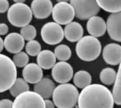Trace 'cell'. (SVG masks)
<instances>
[{
	"instance_id": "cell-11",
	"label": "cell",
	"mask_w": 121,
	"mask_h": 108,
	"mask_svg": "<svg viewBox=\"0 0 121 108\" xmlns=\"http://www.w3.org/2000/svg\"><path fill=\"white\" fill-rule=\"evenodd\" d=\"M109 37L116 42H121V12L111 13L106 22Z\"/></svg>"
},
{
	"instance_id": "cell-4",
	"label": "cell",
	"mask_w": 121,
	"mask_h": 108,
	"mask_svg": "<svg viewBox=\"0 0 121 108\" xmlns=\"http://www.w3.org/2000/svg\"><path fill=\"white\" fill-rule=\"evenodd\" d=\"M17 78V70L12 59L0 53V93L11 87Z\"/></svg>"
},
{
	"instance_id": "cell-23",
	"label": "cell",
	"mask_w": 121,
	"mask_h": 108,
	"mask_svg": "<svg viewBox=\"0 0 121 108\" xmlns=\"http://www.w3.org/2000/svg\"><path fill=\"white\" fill-rule=\"evenodd\" d=\"M117 72L111 67H107L101 70L99 78L102 83L106 86H111L114 83L116 79Z\"/></svg>"
},
{
	"instance_id": "cell-35",
	"label": "cell",
	"mask_w": 121,
	"mask_h": 108,
	"mask_svg": "<svg viewBox=\"0 0 121 108\" xmlns=\"http://www.w3.org/2000/svg\"><path fill=\"white\" fill-rule=\"evenodd\" d=\"M57 1V3L59 2H68L69 0H56Z\"/></svg>"
},
{
	"instance_id": "cell-17",
	"label": "cell",
	"mask_w": 121,
	"mask_h": 108,
	"mask_svg": "<svg viewBox=\"0 0 121 108\" xmlns=\"http://www.w3.org/2000/svg\"><path fill=\"white\" fill-rule=\"evenodd\" d=\"M64 31V37L71 42H78L84 35V29L82 25L76 21H72L65 25Z\"/></svg>"
},
{
	"instance_id": "cell-3",
	"label": "cell",
	"mask_w": 121,
	"mask_h": 108,
	"mask_svg": "<svg viewBox=\"0 0 121 108\" xmlns=\"http://www.w3.org/2000/svg\"><path fill=\"white\" fill-rule=\"evenodd\" d=\"M76 53L84 62H93L100 55L102 47L99 40L91 35L83 36L76 44Z\"/></svg>"
},
{
	"instance_id": "cell-31",
	"label": "cell",
	"mask_w": 121,
	"mask_h": 108,
	"mask_svg": "<svg viewBox=\"0 0 121 108\" xmlns=\"http://www.w3.org/2000/svg\"><path fill=\"white\" fill-rule=\"evenodd\" d=\"M9 32V27L6 23H0V35H6Z\"/></svg>"
},
{
	"instance_id": "cell-24",
	"label": "cell",
	"mask_w": 121,
	"mask_h": 108,
	"mask_svg": "<svg viewBox=\"0 0 121 108\" xmlns=\"http://www.w3.org/2000/svg\"><path fill=\"white\" fill-rule=\"evenodd\" d=\"M54 54L60 62H66L71 58L72 50L67 45H59L55 48Z\"/></svg>"
},
{
	"instance_id": "cell-32",
	"label": "cell",
	"mask_w": 121,
	"mask_h": 108,
	"mask_svg": "<svg viewBox=\"0 0 121 108\" xmlns=\"http://www.w3.org/2000/svg\"><path fill=\"white\" fill-rule=\"evenodd\" d=\"M45 108H55V105L52 100L49 99L45 100Z\"/></svg>"
},
{
	"instance_id": "cell-16",
	"label": "cell",
	"mask_w": 121,
	"mask_h": 108,
	"mask_svg": "<svg viewBox=\"0 0 121 108\" xmlns=\"http://www.w3.org/2000/svg\"><path fill=\"white\" fill-rule=\"evenodd\" d=\"M23 80L30 84L39 82L43 76V69L35 63H30L25 66L22 71Z\"/></svg>"
},
{
	"instance_id": "cell-1",
	"label": "cell",
	"mask_w": 121,
	"mask_h": 108,
	"mask_svg": "<svg viewBox=\"0 0 121 108\" xmlns=\"http://www.w3.org/2000/svg\"><path fill=\"white\" fill-rule=\"evenodd\" d=\"M111 91L104 85L90 84L82 90L77 100L78 108H113Z\"/></svg>"
},
{
	"instance_id": "cell-13",
	"label": "cell",
	"mask_w": 121,
	"mask_h": 108,
	"mask_svg": "<svg viewBox=\"0 0 121 108\" xmlns=\"http://www.w3.org/2000/svg\"><path fill=\"white\" fill-rule=\"evenodd\" d=\"M103 59L105 62L111 66H117L121 64V46L118 43L107 44L102 51Z\"/></svg>"
},
{
	"instance_id": "cell-2",
	"label": "cell",
	"mask_w": 121,
	"mask_h": 108,
	"mask_svg": "<svg viewBox=\"0 0 121 108\" xmlns=\"http://www.w3.org/2000/svg\"><path fill=\"white\" fill-rule=\"evenodd\" d=\"M79 91L72 83H62L55 88L52 98L57 108H74L77 103Z\"/></svg>"
},
{
	"instance_id": "cell-34",
	"label": "cell",
	"mask_w": 121,
	"mask_h": 108,
	"mask_svg": "<svg viewBox=\"0 0 121 108\" xmlns=\"http://www.w3.org/2000/svg\"><path fill=\"white\" fill-rule=\"evenodd\" d=\"M15 4H22L26 1V0H13Z\"/></svg>"
},
{
	"instance_id": "cell-10",
	"label": "cell",
	"mask_w": 121,
	"mask_h": 108,
	"mask_svg": "<svg viewBox=\"0 0 121 108\" xmlns=\"http://www.w3.org/2000/svg\"><path fill=\"white\" fill-rule=\"evenodd\" d=\"M51 75L58 83H69L74 75V70L70 64L67 62H59L52 66Z\"/></svg>"
},
{
	"instance_id": "cell-25",
	"label": "cell",
	"mask_w": 121,
	"mask_h": 108,
	"mask_svg": "<svg viewBox=\"0 0 121 108\" xmlns=\"http://www.w3.org/2000/svg\"><path fill=\"white\" fill-rule=\"evenodd\" d=\"M121 67L119 66L118 71L117 72L116 75V79L114 82V85L113 87V91H112V96L113 98L114 103L117 105H121Z\"/></svg>"
},
{
	"instance_id": "cell-14",
	"label": "cell",
	"mask_w": 121,
	"mask_h": 108,
	"mask_svg": "<svg viewBox=\"0 0 121 108\" xmlns=\"http://www.w3.org/2000/svg\"><path fill=\"white\" fill-rule=\"evenodd\" d=\"M25 46V40L18 33H11L4 40V47L11 54H16L22 51Z\"/></svg>"
},
{
	"instance_id": "cell-9",
	"label": "cell",
	"mask_w": 121,
	"mask_h": 108,
	"mask_svg": "<svg viewBox=\"0 0 121 108\" xmlns=\"http://www.w3.org/2000/svg\"><path fill=\"white\" fill-rule=\"evenodd\" d=\"M51 14L54 22L60 25L68 24L75 17L74 11L68 2H59L55 4L52 7Z\"/></svg>"
},
{
	"instance_id": "cell-21",
	"label": "cell",
	"mask_w": 121,
	"mask_h": 108,
	"mask_svg": "<svg viewBox=\"0 0 121 108\" xmlns=\"http://www.w3.org/2000/svg\"><path fill=\"white\" fill-rule=\"evenodd\" d=\"M97 5L100 8L105 11L118 13L121 11V0H96Z\"/></svg>"
},
{
	"instance_id": "cell-26",
	"label": "cell",
	"mask_w": 121,
	"mask_h": 108,
	"mask_svg": "<svg viewBox=\"0 0 121 108\" xmlns=\"http://www.w3.org/2000/svg\"><path fill=\"white\" fill-rule=\"evenodd\" d=\"M20 35L22 36L24 40H33L37 35V30L34 25L28 24L24 27L21 28Z\"/></svg>"
},
{
	"instance_id": "cell-28",
	"label": "cell",
	"mask_w": 121,
	"mask_h": 108,
	"mask_svg": "<svg viewBox=\"0 0 121 108\" xmlns=\"http://www.w3.org/2000/svg\"><path fill=\"white\" fill-rule=\"evenodd\" d=\"M12 61L16 67L23 68L28 64L29 57L25 52H20L14 54Z\"/></svg>"
},
{
	"instance_id": "cell-7",
	"label": "cell",
	"mask_w": 121,
	"mask_h": 108,
	"mask_svg": "<svg viewBox=\"0 0 121 108\" xmlns=\"http://www.w3.org/2000/svg\"><path fill=\"white\" fill-rule=\"evenodd\" d=\"M40 36L46 44L50 45H57L64 39L63 28L55 22L46 23L40 30Z\"/></svg>"
},
{
	"instance_id": "cell-18",
	"label": "cell",
	"mask_w": 121,
	"mask_h": 108,
	"mask_svg": "<svg viewBox=\"0 0 121 108\" xmlns=\"http://www.w3.org/2000/svg\"><path fill=\"white\" fill-rule=\"evenodd\" d=\"M55 88V83L49 78H43L39 82L34 84V92L40 95L44 100L52 97Z\"/></svg>"
},
{
	"instance_id": "cell-6",
	"label": "cell",
	"mask_w": 121,
	"mask_h": 108,
	"mask_svg": "<svg viewBox=\"0 0 121 108\" xmlns=\"http://www.w3.org/2000/svg\"><path fill=\"white\" fill-rule=\"evenodd\" d=\"M74 11L75 16L79 20H88L92 16H97L100 8L96 0H69Z\"/></svg>"
},
{
	"instance_id": "cell-33",
	"label": "cell",
	"mask_w": 121,
	"mask_h": 108,
	"mask_svg": "<svg viewBox=\"0 0 121 108\" xmlns=\"http://www.w3.org/2000/svg\"><path fill=\"white\" fill-rule=\"evenodd\" d=\"M3 49H4V40L0 37V53L2 52Z\"/></svg>"
},
{
	"instance_id": "cell-15",
	"label": "cell",
	"mask_w": 121,
	"mask_h": 108,
	"mask_svg": "<svg viewBox=\"0 0 121 108\" xmlns=\"http://www.w3.org/2000/svg\"><path fill=\"white\" fill-rule=\"evenodd\" d=\"M86 30L90 35L96 38L103 36L106 32V24L104 19L99 16H94L88 19Z\"/></svg>"
},
{
	"instance_id": "cell-19",
	"label": "cell",
	"mask_w": 121,
	"mask_h": 108,
	"mask_svg": "<svg viewBox=\"0 0 121 108\" xmlns=\"http://www.w3.org/2000/svg\"><path fill=\"white\" fill-rule=\"evenodd\" d=\"M55 63L56 58L54 52L51 50H41L37 56V64L42 69H50L55 64Z\"/></svg>"
},
{
	"instance_id": "cell-29",
	"label": "cell",
	"mask_w": 121,
	"mask_h": 108,
	"mask_svg": "<svg viewBox=\"0 0 121 108\" xmlns=\"http://www.w3.org/2000/svg\"><path fill=\"white\" fill-rule=\"evenodd\" d=\"M9 2L8 0H0V13H4L8 11Z\"/></svg>"
},
{
	"instance_id": "cell-5",
	"label": "cell",
	"mask_w": 121,
	"mask_h": 108,
	"mask_svg": "<svg viewBox=\"0 0 121 108\" xmlns=\"http://www.w3.org/2000/svg\"><path fill=\"white\" fill-rule=\"evenodd\" d=\"M7 18L12 25L22 28L30 23L33 14L30 6L25 3L13 4L7 11Z\"/></svg>"
},
{
	"instance_id": "cell-12",
	"label": "cell",
	"mask_w": 121,
	"mask_h": 108,
	"mask_svg": "<svg viewBox=\"0 0 121 108\" xmlns=\"http://www.w3.org/2000/svg\"><path fill=\"white\" fill-rule=\"evenodd\" d=\"M52 7L51 0H33L30 8L33 16L37 19H45L51 15Z\"/></svg>"
},
{
	"instance_id": "cell-27",
	"label": "cell",
	"mask_w": 121,
	"mask_h": 108,
	"mask_svg": "<svg viewBox=\"0 0 121 108\" xmlns=\"http://www.w3.org/2000/svg\"><path fill=\"white\" fill-rule=\"evenodd\" d=\"M26 53L30 57H36L41 51V45L37 40L28 41L25 47Z\"/></svg>"
},
{
	"instance_id": "cell-22",
	"label": "cell",
	"mask_w": 121,
	"mask_h": 108,
	"mask_svg": "<svg viewBox=\"0 0 121 108\" xmlns=\"http://www.w3.org/2000/svg\"><path fill=\"white\" fill-rule=\"evenodd\" d=\"M29 89H30V87H29L28 83H26L23 80V79L16 78L13 84L9 88V93L13 97L16 98L18 95L24 92L28 91Z\"/></svg>"
},
{
	"instance_id": "cell-30",
	"label": "cell",
	"mask_w": 121,
	"mask_h": 108,
	"mask_svg": "<svg viewBox=\"0 0 121 108\" xmlns=\"http://www.w3.org/2000/svg\"><path fill=\"white\" fill-rule=\"evenodd\" d=\"M13 102L9 99H2L0 100V108H12Z\"/></svg>"
},
{
	"instance_id": "cell-20",
	"label": "cell",
	"mask_w": 121,
	"mask_h": 108,
	"mask_svg": "<svg viewBox=\"0 0 121 108\" xmlns=\"http://www.w3.org/2000/svg\"><path fill=\"white\" fill-rule=\"evenodd\" d=\"M73 83L76 88L83 89L89 85L91 84L92 78L91 74L84 70H80L73 75Z\"/></svg>"
},
{
	"instance_id": "cell-8",
	"label": "cell",
	"mask_w": 121,
	"mask_h": 108,
	"mask_svg": "<svg viewBox=\"0 0 121 108\" xmlns=\"http://www.w3.org/2000/svg\"><path fill=\"white\" fill-rule=\"evenodd\" d=\"M12 108H45V100L35 92L28 91L15 98Z\"/></svg>"
}]
</instances>
